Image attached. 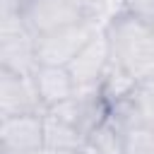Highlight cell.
Segmentation results:
<instances>
[{
	"instance_id": "1",
	"label": "cell",
	"mask_w": 154,
	"mask_h": 154,
	"mask_svg": "<svg viewBox=\"0 0 154 154\" xmlns=\"http://www.w3.org/2000/svg\"><path fill=\"white\" fill-rule=\"evenodd\" d=\"M103 34L118 70L137 82L154 75V24L120 10L103 24Z\"/></svg>"
},
{
	"instance_id": "2",
	"label": "cell",
	"mask_w": 154,
	"mask_h": 154,
	"mask_svg": "<svg viewBox=\"0 0 154 154\" xmlns=\"http://www.w3.org/2000/svg\"><path fill=\"white\" fill-rule=\"evenodd\" d=\"M99 22L94 17H87L77 24L63 26L53 34L36 36V60L38 65H55V67H67L75 55L101 31Z\"/></svg>"
},
{
	"instance_id": "3",
	"label": "cell",
	"mask_w": 154,
	"mask_h": 154,
	"mask_svg": "<svg viewBox=\"0 0 154 154\" xmlns=\"http://www.w3.org/2000/svg\"><path fill=\"white\" fill-rule=\"evenodd\" d=\"M19 17L34 36H46L87 19V14L72 0H26Z\"/></svg>"
},
{
	"instance_id": "4",
	"label": "cell",
	"mask_w": 154,
	"mask_h": 154,
	"mask_svg": "<svg viewBox=\"0 0 154 154\" xmlns=\"http://www.w3.org/2000/svg\"><path fill=\"white\" fill-rule=\"evenodd\" d=\"M113 67V58H111V46L108 38L103 34V29L75 55V60L67 65L77 89H94L101 87L106 75Z\"/></svg>"
},
{
	"instance_id": "5",
	"label": "cell",
	"mask_w": 154,
	"mask_h": 154,
	"mask_svg": "<svg viewBox=\"0 0 154 154\" xmlns=\"http://www.w3.org/2000/svg\"><path fill=\"white\" fill-rule=\"evenodd\" d=\"M2 154H38L43 149V113L0 118Z\"/></svg>"
},
{
	"instance_id": "6",
	"label": "cell",
	"mask_w": 154,
	"mask_h": 154,
	"mask_svg": "<svg viewBox=\"0 0 154 154\" xmlns=\"http://www.w3.org/2000/svg\"><path fill=\"white\" fill-rule=\"evenodd\" d=\"M24 113H43V106L34 87V77L0 70V118Z\"/></svg>"
},
{
	"instance_id": "7",
	"label": "cell",
	"mask_w": 154,
	"mask_h": 154,
	"mask_svg": "<svg viewBox=\"0 0 154 154\" xmlns=\"http://www.w3.org/2000/svg\"><path fill=\"white\" fill-rule=\"evenodd\" d=\"M34 77V87L38 94V101L43 106V113L70 101L77 94V84L70 75L67 67H55V65H38Z\"/></svg>"
},
{
	"instance_id": "8",
	"label": "cell",
	"mask_w": 154,
	"mask_h": 154,
	"mask_svg": "<svg viewBox=\"0 0 154 154\" xmlns=\"http://www.w3.org/2000/svg\"><path fill=\"white\" fill-rule=\"evenodd\" d=\"M87 137L63 118L53 113H43V147L48 149H77L84 152Z\"/></svg>"
},
{
	"instance_id": "9",
	"label": "cell",
	"mask_w": 154,
	"mask_h": 154,
	"mask_svg": "<svg viewBox=\"0 0 154 154\" xmlns=\"http://www.w3.org/2000/svg\"><path fill=\"white\" fill-rule=\"evenodd\" d=\"M84 154H125L120 128L108 118L103 125H99L94 132L87 135Z\"/></svg>"
},
{
	"instance_id": "10",
	"label": "cell",
	"mask_w": 154,
	"mask_h": 154,
	"mask_svg": "<svg viewBox=\"0 0 154 154\" xmlns=\"http://www.w3.org/2000/svg\"><path fill=\"white\" fill-rule=\"evenodd\" d=\"M125 154H154V123L120 128Z\"/></svg>"
},
{
	"instance_id": "11",
	"label": "cell",
	"mask_w": 154,
	"mask_h": 154,
	"mask_svg": "<svg viewBox=\"0 0 154 154\" xmlns=\"http://www.w3.org/2000/svg\"><path fill=\"white\" fill-rule=\"evenodd\" d=\"M123 2V10L154 24V0H120Z\"/></svg>"
},
{
	"instance_id": "12",
	"label": "cell",
	"mask_w": 154,
	"mask_h": 154,
	"mask_svg": "<svg viewBox=\"0 0 154 154\" xmlns=\"http://www.w3.org/2000/svg\"><path fill=\"white\" fill-rule=\"evenodd\" d=\"M87 17H94L96 19V14L101 12V7H103V0H72Z\"/></svg>"
},
{
	"instance_id": "13",
	"label": "cell",
	"mask_w": 154,
	"mask_h": 154,
	"mask_svg": "<svg viewBox=\"0 0 154 154\" xmlns=\"http://www.w3.org/2000/svg\"><path fill=\"white\" fill-rule=\"evenodd\" d=\"M38 154H84V152H77V149H48V147H43Z\"/></svg>"
}]
</instances>
